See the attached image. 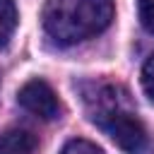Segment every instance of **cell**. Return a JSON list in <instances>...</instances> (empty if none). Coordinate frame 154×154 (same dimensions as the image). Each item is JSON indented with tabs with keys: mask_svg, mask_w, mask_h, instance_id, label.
Instances as JSON below:
<instances>
[{
	"mask_svg": "<svg viewBox=\"0 0 154 154\" xmlns=\"http://www.w3.org/2000/svg\"><path fill=\"white\" fill-rule=\"evenodd\" d=\"M41 19L58 46H75L108 29L113 0H48Z\"/></svg>",
	"mask_w": 154,
	"mask_h": 154,
	"instance_id": "obj_1",
	"label": "cell"
},
{
	"mask_svg": "<svg viewBox=\"0 0 154 154\" xmlns=\"http://www.w3.org/2000/svg\"><path fill=\"white\" fill-rule=\"evenodd\" d=\"M116 94L118 89L113 87H108L106 91H99L96 108L91 111V120L125 154H142L147 147V130L130 108H123V101Z\"/></svg>",
	"mask_w": 154,
	"mask_h": 154,
	"instance_id": "obj_2",
	"label": "cell"
},
{
	"mask_svg": "<svg viewBox=\"0 0 154 154\" xmlns=\"http://www.w3.org/2000/svg\"><path fill=\"white\" fill-rule=\"evenodd\" d=\"M17 101L22 108H26L29 113H34L41 120H55L60 116V101H58L55 91L51 89V84L43 79H29L19 89Z\"/></svg>",
	"mask_w": 154,
	"mask_h": 154,
	"instance_id": "obj_3",
	"label": "cell"
},
{
	"mask_svg": "<svg viewBox=\"0 0 154 154\" xmlns=\"http://www.w3.org/2000/svg\"><path fill=\"white\" fill-rule=\"evenodd\" d=\"M36 137L29 130H7L0 135V154H36Z\"/></svg>",
	"mask_w": 154,
	"mask_h": 154,
	"instance_id": "obj_4",
	"label": "cell"
},
{
	"mask_svg": "<svg viewBox=\"0 0 154 154\" xmlns=\"http://www.w3.org/2000/svg\"><path fill=\"white\" fill-rule=\"evenodd\" d=\"M17 29V7L14 0H0V48H5Z\"/></svg>",
	"mask_w": 154,
	"mask_h": 154,
	"instance_id": "obj_5",
	"label": "cell"
},
{
	"mask_svg": "<svg viewBox=\"0 0 154 154\" xmlns=\"http://www.w3.org/2000/svg\"><path fill=\"white\" fill-rule=\"evenodd\" d=\"M60 154H103L94 142H89V140H70L65 147H63V152Z\"/></svg>",
	"mask_w": 154,
	"mask_h": 154,
	"instance_id": "obj_6",
	"label": "cell"
},
{
	"mask_svg": "<svg viewBox=\"0 0 154 154\" xmlns=\"http://www.w3.org/2000/svg\"><path fill=\"white\" fill-rule=\"evenodd\" d=\"M142 89L149 96V101L154 103V55H149L147 63L142 65Z\"/></svg>",
	"mask_w": 154,
	"mask_h": 154,
	"instance_id": "obj_7",
	"label": "cell"
},
{
	"mask_svg": "<svg viewBox=\"0 0 154 154\" xmlns=\"http://www.w3.org/2000/svg\"><path fill=\"white\" fill-rule=\"evenodd\" d=\"M137 12H140L142 26L149 34H154V0H140L137 2Z\"/></svg>",
	"mask_w": 154,
	"mask_h": 154,
	"instance_id": "obj_8",
	"label": "cell"
}]
</instances>
